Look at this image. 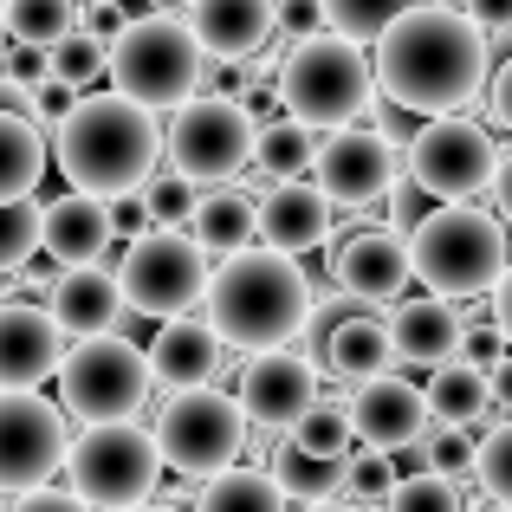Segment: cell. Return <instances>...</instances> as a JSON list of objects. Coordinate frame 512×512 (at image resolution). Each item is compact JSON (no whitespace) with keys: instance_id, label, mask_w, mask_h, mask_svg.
<instances>
[{"instance_id":"1","label":"cell","mask_w":512,"mask_h":512,"mask_svg":"<svg viewBox=\"0 0 512 512\" xmlns=\"http://www.w3.org/2000/svg\"><path fill=\"white\" fill-rule=\"evenodd\" d=\"M376 85L396 111L422 117L461 111L487 85V33L467 20V7L422 0L376 39Z\"/></svg>"},{"instance_id":"2","label":"cell","mask_w":512,"mask_h":512,"mask_svg":"<svg viewBox=\"0 0 512 512\" xmlns=\"http://www.w3.org/2000/svg\"><path fill=\"white\" fill-rule=\"evenodd\" d=\"M312 305L318 299H312L305 266L279 247H266V253L240 247V253H227L208 279V325L221 331L227 350H247V357L286 350L312 325Z\"/></svg>"},{"instance_id":"3","label":"cell","mask_w":512,"mask_h":512,"mask_svg":"<svg viewBox=\"0 0 512 512\" xmlns=\"http://www.w3.org/2000/svg\"><path fill=\"white\" fill-rule=\"evenodd\" d=\"M169 150V137L156 130V111L124 91H104V98H78L72 117H59V169L72 188L98 201L137 195L156 175V156Z\"/></svg>"},{"instance_id":"4","label":"cell","mask_w":512,"mask_h":512,"mask_svg":"<svg viewBox=\"0 0 512 512\" xmlns=\"http://www.w3.org/2000/svg\"><path fill=\"white\" fill-rule=\"evenodd\" d=\"M409 253H415V279L428 292H441V299H480V292L500 286L512 266L506 227L487 208H467V201H448V208L428 214L415 227Z\"/></svg>"},{"instance_id":"5","label":"cell","mask_w":512,"mask_h":512,"mask_svg":"<svg viewBox=\"0 0 512 512\" xmlns=\"http://www.w3.org/2000/svg\"><path fill=\"white\" fill-rule=\"evenodd\" d=\"M376 59L344 33H312L286 52L279 65V104L292 117H305L312 130H344L370 111L376 98Z\"/></svg>"},{"instance_id":"6","label":"cell","mask_w":512,"mask_h":512,"mask_svg":"<svg viewBox=\"0 0 512 512\" xmlns=\"http://www.w3.org/2000/svg\"><path fill=\"white\" fill-rule=\"evenodd\" d=\"M201 59H208V46L195 39V26H182V20L150 7L111 39V85L124 98L150 104V111H175V104L195 98Z\"/></svg>"},{"instance_id":"7","label":"cell","mask_w":512,"mask_h":512,"mask_svg":"<svg viewBox=\"0 0 512 512\" xmlns=\"http://www.w3.org/2000/svg\"><path fill=\"white\" fill-rule=\"evenodd\" d=\"M163 448H156L150 428H137L130 415L117 422H85V435L65 454V474H72V493L98 512H130L156 493V474H163Z\"/></svg>"},{"instance_id":"8","label":"cell","mask_w":512,"mask_h":512,"mask_svg":"<svg viewBox=\"0 0 512 512\" xmlns=\"http://www.w3.org/2000/svg\"><path fill=\"white\" fill-rule=\"evenodd\" d=\"M247 422H253L247 402L227 396V389H214V383L175 389V402L156 415V448H163V461L175 467V474L208 480V474H221V467L240 461Z\"/></svg>"},{"instance_id":"9","label":"cell","mask_w":512,"mask_h":512,"mask_svg":"<svg viewBox=\"0 0 512 512\" xmlns=\"http://www.w3.org/2000/svg\"><path fill=\"white\" fill-rule=\"evenodd\" d=\"M117 279H124L130 312H143V318H182L188 305L208 299V279L214 273H208V247H201L195 234L150 227V234H137L124 247Z\"/></svg>"},{"instance_id":"10","label":"cell","mask_w":512,"mask_h":512,"mask_svg":"<svg viewBox=\"0 0 512 512\" xmlns=\"http://www.w3.org/2000/svg\"><path fill=\"white\" fill-rule=\"evenodd\" d=\"M150 350L104 331V338H78V350H65L59 363V396L72 415L85 422H117V415H137L150 396Z\"/></svg>"},{"instance_id":"11","label":"cell","mask_w":512,"mask_h":512,"mask_svg":"<svg viewBox=\"0 0 512 512\" xmlns=\"http://www.w3.org/2000/svg\"><path fill=\"white\" fill-rule=\"evenodd\" d=\"M253 143H260V124L240 98H188L175 104V124H169V169H182L188 182H234L240 169L253 163Z\"/></svg>"},{"instance_id":"12","label":"cell","mask_w":512,"mask_h":512,"mask_svg":"<svg viewBox=\"0 0 512 512\" xmlns=\"http://www.w3.org/2000/svg\"><path fill=\"white\" fill-rule=\"evenodd\" d=\"M493 169H500V143L480 124H467L461 111L428 117L409 143V175L435 201H467V195H480V188H493Z\"/></svg>"},{"instance_id":"13","label":"cell","mask_w":512,"mask_h":512,"mask_svg":"<svg viewBox=\"0 0 512 512\" xmlns=\"http://www.w3.org/2000/svg\"><path fill=\"white\" fill-rule=\"evenodd\" d=\"M65 415L33 389H0V493H33L65 467Z\"/></svg>"},{"instance_id":"14","label":"cell","mask_w":512,"mask_h":512,"mask_svg":"<svg viewBox=\"0 0 512 512\" xmlns=\"http://www.w3.org/2000/svg\"><path fill=\"white\" fill-rule=\"evenodd\" d=\"M318 188L331 195V208H370L396 188V143L383 130H338L331 143H318Z\"/></svg>"},{"instance_id":"15","label":"cell","mask_w":512,"mask_h":512,"mask_svg":"<svg viewBox=\"0 0 512 512\" xmlns=\"http://www.w3.org/2000/svg\"><path fill=\"white\" fill-rule=\"evenodd\" d=\"M240 402H247V415L260 428H299L305 409L318 402V370L305 357H292V350H260V357H247V370H240Z\"/></svg>"},{"instance_id":"16","label":"cell","mask_w":512,"mask_h":512,"mask_svg":"<svg viewBox=\"0 0 512 512\" xmlns=\"http://www.w3.org/2000/svg\"><path fill=\"white\" fill-rule=\"evenodd\" d=\"M350 415H357V435L363 448H383V454H402L428 435V389L402 383V376H370V383L350 389Z\"/></svg>"},{"instance_id":"17","label":"cell","mask_w":512,"mask_h":512,"mask_svg":"<svg viewBox=\"0 0 512 512\" xmlns=\"http://www.w3.org/2000/svg\"><path fill=\"white\" fill-rule=\"evenodd\" d=\"M65 331L46 305L0 299V389H39L65 363Z\"/></svg>"},{"instance_id":"18","label":"cell","mask_w":512,"mask_h":512,"mask_svg":"<svg viewBox=\"0 0 512 512\" xmlns=\"http://www.w3.org/2000/svg\"><path fill=\"white\" fill-rule=\"evenodd\" d=\"M409 279H415V253H409V240L389 234V227H363V234H350L338 247V286L363 305L402 299Z\"/></svg>"},{"instance_id":"19","label":"cell","mask_w":512,"mask_h":512,"mask_svg":"<svg viewBox=\"0 0 512 512\" xmlns=\"http://www.w3.org/2000/svg\"><path fill=\"white\" fill-rule=\"evenodd\" d=\"M46 312L59 318L65 338H104V331H117V318L130 312V299H124V279L104 273L98 260H85V266H65L59 273Z\"/></svg>"},{"instance_id":"20","label":"cell","mask_w":512,"mask_h":512,"mask_svg":"<svg viewBox=\"0 0 512 512\" xmlns=\"http://www.w3.org/2000/svg\"><path fill=\"white\" fill-rule=\"evenodd\" d=\"M195 39L208 46V59H227V65H240V59H260L266 52V39L279 33V0H195Z\"/></svg>"},{"instance_id":"21","label":"cell","mask_w":512,"mask_h":512,"mask_svg":"<svg viewBox=\"0 0 512 512\" xmlns=\"http://www.w3.org/2000/svg\"><path fill=\"white\" fill-rule=\"evenodd\" d=\"M389 338H396V363L441 370L448 357H461L467 318L454 312V299H441V292H422V299H402V305H396V318H389Z\"/></svg>"},{"instance_id":"22","label":"cell","mask_w":512,"mask_h":512,"mask_svg":"<svg viewBox=\"0 0 512 512\" xmlns=\"http://www.w3.org/2000/svg\"><path fill=\"white\" fill-rule=\"evenodd\" d=\"M221 331L208 325V318H163V331H156V344H150V370H156V383H169V389H201V383H214V370H221Z\"/></svg>"},{"instance_id":"23","label":"cell","mask_w":512,"mask_h":512,"mask_svg":"<svg viewBox=\"0 0 512 512\" xmlns=\"http://www.w3.org/2000/svg\"><path fill=\"white\" fill-rule=\"evenodd\" d=\"M331 234V195L325 188H299V182H279L273 195L260 201V240L279 253H305Z\"/></svg>"},{"instance_id":"24","label":"cell","mask_w":512,"mask_h":512,"mask_svg":"<svg viewBox=\"0 0 512 512\" xmlns=\"http://www.w3.org/2000/svg\"><path fill=\"white\" fill-rule=\"evenodd\" d=\"M111 201L85 195V188H72V195H59L46 208V253H59L65 266H85L98 260L104 247H111Z\"/></svg>"},{"instance_id":"25","label":"cell","mask_w":512,"mask_h":512,"mask_svg":"<svg viewBox=\"0 0 512 512\" xmlns=\"http://www.w3.org/2000/svg\"><path fill=\"white\" fill-rule=\"evenodd\" d=\"M389 363H396V338H389V325H383V318H370V312L344 318L338 338L325 344V370H331V376H344L350 389L370 383V376H383Z\"/></svg>"},{"instance_id":"26","label":"cell","mask_w":512,"mask_h":512,"mask_svg":"<svg viewBox=\"0 0 512 512\" xmlns=\"http://www.w3.org/2000/svg\"><path fill=\"white\" fill-rule=\"evenodd\" d=\"M253 234H260V201L247 195V188H214V195H201L195 208V240L208 253H240L253 247Z\"/></svg>"},{"instance_id":"27","label":"cell","mask_w":512,"mask_h":512,"mask_svg":"<svg viewBox=\"0 0 512 512\" xmlns=\"http://www.w3.org/2000/svg\"><path fill=\"white\" fill-rule=\"evenodd\" d=\"M273 480L286 487V500L318 506V500H338L350 487V461L344 454H312V448H299V441H286L279 461H273Z\"/></svg>"},{"instance_id":"28","label":"cell","mask_w":512,"mask_h":512,"mask_svg":"<svg viewBox=\"0 0 512 512\" xmlns=\"http://www.w3.org/2000/svg\"><path fill=\"white\" fill-rule=\"evenodd\" d=\"M428 409L441 422H480L493 409V376L467 357H448L441 370H428Z\"/></svg>"},{"instance_id":"29","label":"cell","mask_w":512,"mask_h":512,"mask_svg":"<svg viewBox=\"0 0 512 512\" xmlns=\"http://www.w3.org/2000/svg\"><path fill=\"white\" fill-rule=\"evenodd\" d=\"M286 487L260 467H221V474L201 480V500L195 512H286Z\"/></svg>"},{"instance_id":"30","label":"cell","mask_w":512,"mask_h":512,"mask_svg":"<svg viewBox=\"0 0 512 512\" xmlns=\"http://www.w3.org/2000/svg\"><path fill=\"white\" fill-rule=\"evenodd\" d=\"M46 175V137L33 130V117L0 111V201H20Z\"/></svg>"},{"instance_id":"31","label":"cell","mask_w":512,"mask_h":512,"mask_svg":"<svg viewBox=\"0 0 512 512\" xmlns=\"http://www.w3.org/2000/svg\"><path fill=\"white\" fill-rule=\"evenodd\" d=\"M253 163H260L266 182H299V175H312L318 163V143H312V124L305 117H273V124H260V143H253Z\"/></svg>"},{"instance_id":"32","label":"cell","mask_w":512,"mask_h":512,"mask_svg":"<svg viewBox=\"0 0 512 512\" xmlns=\"http://www.w3.org/2000/svg\"><path fill=\"white\" fill-rule=\"evenodd\" d=\"M7 26L20 46H59L78 26V0H7Z\"/></svg>"},{"instance_id":"33","label":"cell","mask_w":512,"mask_h":512,"mask_svg":"<svg viewBox=\"0 0 512 512\" xmlns=\"http://www.w3.org/2000/svg\"><path fill=\"white\" fill-rule=\"evenodd\" d=\"M409 7H422V0H325V20H331V33L357 39V46H376Z\"/></svg>"},{"instance_id":"34","label":"cell","mask_w":512,"mask_h":512,"mask_svg":"<svg viewBox=\"0 0 512 512\" xmlns=\"http://www.w3.org/2000/svg\"><path fill=\"white\" fill-rule=\"evenodd\" d=\"M104 72H111V39L91 33V26H72V33L52 46V78H65V85L85 91L91 78H104Z\"/></svg>"},{"instance_id":"35","label":"cell","mask_w":512,"mask_h":512,"mask_svg":"<svg viewBox=\"0 0 512 512\" xmlns=\"http://www.w3.org/2000/svg\"><path fill=\"white\" fill-rule=\"evenodd\" d=\"M350 435H357V415H350V396H318L312 409H305V422L292 428V441L312 454H344Z\"/></svg>"},{"instance_id":"36","label":"cell","mask_w":512,"mask_h":512,"mask_svg":"<svg viewBox=\"0 0 512 512\" xmlns=\"http://www.w3.org/2000/svg\"><path fill=\"white\" fill-rule=\"evenodd\" d=\"M39 247H46V208L33 195L0 201V266H26Z\"/></svg>"},{"instance_id":"37","label":"cell","mask_w":512,"mask_h":512,"mask_svg":"<svg viewBox=\"0 0 512 512\" xmlns=\"http://www.w3.org/2000/svg\"><path fill=\"white\" fill-rule=\"evenodd\" d=\"M383 512H467V500H461V480H454V474L422 467V474L396 480V493L383 500Z\"/></svg>"},{"instance_id":"38","label":"cell","mask_w":512,"mask_h":512,"mask_svg":"<svg viewBox=\"0 0 512 512\" xmlns=\"http://www.w3.org/2000/svg\"><path fill=\"white\" fill-rule=\"evenodd\" d=\"M143 201H150L156 227H182V221H195V208H201V182H188L182 169L150 175V182H143Z\"/></svg>"},{"instance_id":"39","label":"cell","mask_w":512,"mask_h":512,"mask_svg":"<svg viewBox=\"0 0 512 512\" xmlns=\"http://www.w3.org/2000/svg\"><path fill=\"white\" fill-rule=\"evenodd\" d=\"M474 454H480V441L467 435V422H441V428H428L422 435V461L435 467V474H474Z\"/></svg>"},{"instance_id":"40","label":"cell","mask_w":512,"mask_h":512,"mask_svg":"<svg viewBox=\"0 0 512 512\" xmlns=\"http://www.w3.org/2000/svg\"><path fill=\"white\" fill-rule=\"evenodd\" d=\"M474 480H480V493H487V500L512 506V422H500L487 441H480V454H474Z\"/></svg>"},{"instance_id":"41","label":"cell","mask_w":512,"mask_h":512,"mask_svg":"<svg viewBox=\"0 0 512 512\" xmlns=\"http://www.w3.org/2000/svg\"><path fill=\"white\" fill-rule=\"evenodd\" d=\"M396 480H402V467L389 461L383 448H370V454H357V461H350V500L383 506L389 493H396Z\"/></svg>"},{"instance_id":"42","label":"cell","mask_w":512,"mask_h":512,"mask_svg":"<svg viewBox=\"0 0 512 512\" xmlns=\"http://www.w3.org/2000/svg\"><path fill=\"white\" fill-rule=\"evenodd\" d=\"M357 312H370V305L350 299L344 286H338V299H318V305H312V325H305V357L325 363V344L338 338V325H344V318H357Z\"/></svg>"},{"instance_id":"43","label":"cell","mask_w":512,"mask_h":512,"mask_svg":"<svg viewBox=\"0 0 512 512\" xmlns=\"http://www.w3.org/2000/svg\"><path fill=\"white\" fill-rule=\"evenodd\" d=\"M0 72H7L20 91H39V85L52 78V46H20V39H13V46H7V65H0Z\"/></svg>"},{"instance_id":"44","label":"cell","mask_w":512,"mask_h":512,"mask_svg":"<svg viewBox=\"0 0 512 512\" xmlns=\"http://www.w3.org/2000/svg\"><path fill=\"white\" fill-rule=\"evenodd\" d=\"M325 0H279V33L299 46V39H312V33H325Z\"/></svg>"},{"instance_id":"45","label":"cell","mask_w":512,"mask_h":512,"mask_svg":"<svg viewBox=\"0 0 512 512\" xmlns=\"http://www.w3.org/2000/svg\"><path fill=\"white\" fill-rule=\"evenodd\" d=\"M461 350H467V363H480V370H493V363L506 357V331H500V318H493V325H467Z\"/></svg>"},{"instance_id":"46","label":"cell","mask_w":512,"mask_h":512,"mask_svg":"<svg viewBox=\"0 0 512 512\" xmlns=\"http://www.w3.org/2000/svg\"><path fill=\"white\" fill-rule=\"evenodd\" d=\"M428 201H435V195H428V188H422V182H415V175H409V182L396 188V201H389V214H396V227H422L428 214H435V208H428Z\"/></svg>"},{"instance_id":"47","label":"cell","mask_w":512,"mask_h":512,"mask_svg":"<svg viewBox=\"0 0 512 512\" xmlns=\"http://www.w3.org/2000/svg\"><path fill=\"white\" fill-rule=\"evenodd\" d=\"M111 227H117V234H150V227H156L150 201H143V195H117L111 201Z\"/></svg>"},{"instance_id":"48","label":"cell","mask_w":512,"mask_h":512,"mask_svg":"<svg viewBox=\"0 0 512 512\" xmlns=\"http://www.w3.org/2000/svg\"><path fill=\"white\" fill-rule=\"evenodd\" d=\"M13 512H98V506H85L78 493H59V487H33V493H20Z\"/></svg>"},{"instance_id":"49","label":"cell","mask_w":512,"mask_h":512,"mask_svg":"<svg viewBox=\"0 0 512 512\" xmlns=\"http://www.w3.org/2000/svg\"><path fill=\"white\" fill-rule=\"evenodd\" d=\"M461 7H467V20H474L480 26V33H512V0H461Z\"/></svg>"},{"instance_id":"50","label":"cell","mask_w":512,"mask_h":512,"mask_svg":"<svg viewBox=\"0 0 512 512\" xmlns=\"http://www.w3.org/2000/svg\"><path fill=\"white\" fill-rule=\"evenodd\" d=\"M72 104H78V85H65V78H46V85H39V111L46 117H72Z\"/></svg>"},{"instance_id":"51","label":"cell","mask_w":512,"mask_h":512,"mask_svg":"<svg viewBox=\"0 0 512 512\" xmlns=\"http://www.w3.org/2000/svg\"><path fill=\"white\" fill-rule=\"evenodd\" d=\"M487 104H493V124H506L512 130V59L493 72V91H487Z\"/></svg>"},{"instance_id":"52","label":"cell","mask_w":512,"mask_h":512,"mask_svg":"<svg viewBox=\"0 0 512 512\" xmlns=\"http://www.w3.org/2000/svg\"><path fill=\"white\" fill-rule=\"evenodd\" d=\"M493 409H512V344H506V357L500 363H493Z\"/></svg>"},{"instance_id":"53","label":"cell","mask_w":512,"mask_h":512,"mask_svg":"<svg viewBox=\"0 0 512 512\" xmlns=\"http://www.w3.org/2000/svg\"><path fill=\"white\" fill-rule=\"evenodd\" d=\"M493 201H500V214L512 221V150H500V169H493Z\"/></svg>"},{"instance_id":"54","label":"cell","mask_w":512,"mask_h":512,"mask_svg":"<svg viewBox=\"0 0 512 512\" xmlns=\"http://www.w3.org/2000/svg\"><path fill=\"white\" fill-rule=\"evenodd\" d=\"M493 318H500V331H506V344H512V266H506L500 286H493Z\"/></svg>"},{"instance_id":"55","label":"cell","mask_w":512,"mask_h":512,"mask_svg":"<svg viewBox=\"0 0 512 512\" xmlns=\"http://www.w3.org/2000/svg\"><path fill=\"white\" fill-rule=\"evenodd\" d=\"M305 512H370V506H363V500H350V506L344 500H318V506H305Z\"/></svg>"},{"instance_id":"56","label":"cell","mask_w":512,"mask_h":512,"mask_svg":"<svg viewBox=\"0 0 512 512\" xmlns=\"http://www.w3.org/2000/svg\"><path fill=\"white\" fill-rule=\"evenodd\" d=\"M150 7H156V13H169V7H195V0H150Z\"/></svg>"},{"instance_id":"57","label":"cell","mask_w":512,"mask_h":512,"mask_svg":"<svg viewBox=\"0 0 512 512\" xmlns=\"http://www.w3.org/2000/svg\"><path fill=\"white\" fill-rule=\"evenodd\" d=\"M130 512H182V506H150V500H143V506H130Z\"/></svg>"},{"instance_id":"58","label":"cell","mask_w":512,"mask_h":512,"mask_svg":"<svg viewBox=\"0 0 512 512\" xmlns=\"http://www.w3.org/2000/svg\"><path fill=\"white\" fill-rule=\"evenodd\" d=\"M474 512H512V506H500V500H487V506H474Z\"/></svg>"},{"instance_id":"59","label":"cell","mask_w":512,"mask_h":512,"mask_svg":"<svg viewBox=\"0 0 512 512\" xmlns=\"http://www.w3.org/2000/svg\"><path fill=\"white\" fill-rule=\"evenodd\" d=\"M0 20H7V0H0Z\"/></svg>"},{"instance_id":"60","label":"cell","mask_w":512,"mask_h":512,"mask_svg":"<svg viewBox=\"0 0 512 512\" xmlns=\"http://www.w3.org/2000/svg\"><path fill=\"white\" fill-rule=\"evenodd\" d=\"M91 7H104V0H91Z\"/></svg>"},{"instance_id":"61","label":"cell","mask_w":512,"mask_h":512,"mask_svg":"<svg viewBox=\"0 0 512 512\" xmlns=\"http://www.w3.org/2000/svg\"><path fill=\"white\" fill-rule=\"evenodd\" d=\"M506 240H512V234H506Z\"/></svg>"}]
</instances>
